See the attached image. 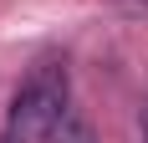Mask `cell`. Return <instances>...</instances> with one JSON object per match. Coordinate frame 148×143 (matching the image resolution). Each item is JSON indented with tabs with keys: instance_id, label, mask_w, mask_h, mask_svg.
Instances as JSON below:
<instances>
[{
	"instance_id": "cell-5",
	"label": "cell",
	"mask_w": 148,
	"mask_h": 143,
	"mask_svg": "<svg viewBox=\"0 0 148 143\" xmlns=\"http://www.w3.org/2000/svg\"><path fill=\"white\" fill-rule=\"evenodd\" d=\"M133 5H138V10H148V0H133Z\"/></svg>"
},
{
	"instance_id": "cell-4",
	"label": "cell",
	"mask_w": 148,
	"mask_h": 143,
	"mask_svg": "<svg viewBox=\"0 0 148 143\" xmlns=\"http://www.w3.org/2000/svg\"><path fill=\"white\" fill-rule=\"evenodd\" d=\"M0 143H26V138H15V133H5V138H0Z\"/></svg>"
},
{
	"instance_id": "cell-2",
	"label": "cell",
	"mask_w": 148,
	"mask_h": 143,
	"mask_svg": "<svg viewBox=\"0 0 148 143\" xmlns=\"http://www.w3.org/2000/svg\"><path fill=\"white\" fill-rule=\"evenodd\" d=\"M51 143H97V133H92V123L82 113H66L56 128H51Z\"/></svg>"
},
{
	"instance_id": "cell-1",
	"label": "cell",
	"mask_w": 148,
	"mask_h": 143,
	"mask_svg": "<svg viewBox=\"0 0 148 143\" xmlns=\"http://www.w3.org/2000/svg\"><path fill=\"white\" fill-rule=\"evenodd\" d=\"M66 113H72L66 67H61V61H41V67L21 82V92H15V102H10V128H5V133H15V138H26V143L51 138V128H56Z\"/></svg>"
},
{
	"instance_id": "cell-3",
	"label": "cell",
	"mask_w": 148,
	"mask_h": 143,
	"mask_svg": "<svg viewBox=\"0 0 148 143\" xmlns=\"http://www.w3.org/2000/svg\"><path fill=\"white\" fill-rule=\"evenodd\" d=\"M143 143H148V97H143Z\"/></svg>"
}]
</instances>
